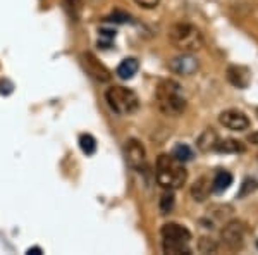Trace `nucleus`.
Instances as JSON below:
<instances>
[{
    "label": "nucleus",
    "mask_w": 258,
    "mask_h": 255,
    "mask_svg": "<svg viewBox=\"0 0 258 255\" xmlns=\"http://www.w3.org/2000/svg\"><path fill=\"white\" fill-rule=\"evenodd\" d=\"M155 178L157 183L164 190H177L186 183L188 179V171L184 167V162L177 161L170 154H162L157 159L155 166Z\"/></svg>",
    "instance_id": "nucleus-1"
},
{
    "label": "nucleus",
    "mask_w": 258,
    "mask_h": 255,
    "mask_svg": "<svg viewBox=\"0 0 258 255\" xmlns=\"http://www.w3.org/2000/svg\"><path fill=\"white\" fill-rule=\"evenodd\" d=\"M155 100L159 111L169 118H177L186 111V98L182 95V88L174 79H164L159 83Z\"/></svg>",
    "instance_id": "nucleus-2"
},
{
    "label": "nucleus",
    "mask_w": 258,
    "mask_h": 255,
    "mask_svg": "<svg viewBox=\"0 0 258 255\" xmlns=\"http://www.w3.org/2000/svg\"><path fill=\"white\" fill-rule=\"evenodd\" d=\"M162 250L169 255H189L191 253V231L186 226L167 223L160 229Z\"/></svg>",
    "instance_id": "nucleus-3"
},
{
    "label": "nucleus",
    "mask_w": 258,
    "mask_h": 255,
    "mask_svg": "<svg viewBox=\"0 0 258 255\" xmlns=\"http://www.w3.org/2000/svg\"><path fill=\"white\" fill-rule=\"evenodd\" d=\"M169 41L181 52H198L203 47V35L189 23H176L169 28Z\"/></svg>",
    "instance_id": "nucleus-4"
},
{
    "label": "nucleus",
    "mask_w": 258,
    "mask_h": 255,
    "mask_svg": "<svg viewBox=\"0 0 258 255\" xmlns=\"http://www.w3.org/2000/svg\"><path fill=\"white\" fill-rule=\"evenodd\" d=\"M105 100L112 111L119 116H129L138 111L140 107L138 95L126 86H110L105 91Z\"/></svg>",
    "instance_id": "nucleus-5"
},
{
    "label": "nucleus",
    "mask_w": 258,
    "mask_h": 255,
    "mask_svg": "<svg viewBox=\"0 0 258 255\" xmlns=\"http://www.w3.org/2000/svg\"><path fill=\"white\" fill-rule=\"evenodd\" d=\"M244 236H246V226L241 221H231L224 226L220 238L222 243L227 246L229 250H239L244 245Z\"/></svg>",
    "instance_id": "nucleus-6"
},
{
    "label": "nucleus",
    "mask_w": 258,
    "mask_h": 255,
    "mask_svg": "<svg viewBox=\"0 0 258 255\" xmlns=\"http://www.w3.org/2000/svg\"><path fill=\"white\" fill-rule=\"evenodd\" d=\"M167 68L174 74H179V76H191V74H195L198 71L200 62L193 54L182 52L167 62Z\"/></svg>",
    "instance_id": "nucleus-7"
},
{
    "label": "nucleus",
    "mask_w": 258,
    "mask_h": 255,
    "mask_svg": "<svg viewBox=\"0 0 258 255\" xmlns=\"http://www.w3.org/2000/svg\"><path fill=\"white\" fill-rule=\"evenodd\" d=\"M219 123L222 124L224 128L231 129V131H246L249 128V124H251L248 116L244 114L243 111H238V109L224 111L222 114L219 116Z\"/></svg>",
    "instance_id": "nucleus-8"
},
{
    "label": "nucleus",
    "mask_w": 258,
    "mask_h": 255,
    "mask_svg": "<svg viewBox=\"0 0 258 255\" xmlns=\"http://www.w3.org/2000/svg\"><path fill=\"white\" fill-rule=\"evenodd\" d=\"M124 156H126V162L133 169H141L147 162V150H145L143 143L136 138H129L124 145Z\"/></svg>",
    "instance_id": "nucleus-9"
},
{
    "label": "nucleus",
    "mask_w": 258,
    "mask_h": 255,
    "mask_svg": "<svg viewBox=\"0 0 258 255\" xmlns=\"http://www.w3.org/2000/svg\"><path fill=\"white\" fill-rule=\"evenodd\" d=\"M83 64H85L86 73H88L91 78L97 79V81H100V83L110 81V78H112L110 71L107 69L105 66L93 56V54H90V52L83 54Z\"/></svg>",
    "instance_id": "nucleus-10"
},
{
    "label": "nucleus",
    "mask_w": 258,
    "mask_h": 255,
    "mask_svg": "<svg viewBox=\"0 0 258 255\" xmlns=\"http://www.w3.org/2000/svg\"><path fill=\"white\" fill-rule=\"evenodd\" d=\"M227 79L231 85L238 86V88H246L251 81V73L243 66H231L227 69Z\"/></svg>",
    "instance_id": "nucleus-11"
},
{
    "label": "nucleus",
    "mask_w": 258,
    "mask_h": 255,
    "mask_svg": "<svg viewBox=\"0 0 258 255\" xmlns=\"http://www.w3.org/2000/svg\"><path fill=\"white\" fill-rule=\"evenodd\" d=\"M212 193V179L207 176H202L200 179L195 181V185L191 186V196H193L197 202H205Z\"/></svg>",
    "instance_id": "nucleus-12"
},
{
    "label": "nucleus",
    "mask_w": 258,
    "mask_h": 255,
    "mask_svg": "<svg viewBox=\"0 0 258 255\" xmlns=\"http://www.w3.org/2000/svg\"><path fill=\"white\" fill-rule=\"evenodd\" d=\"M217 141H219L217 131H215L214 128H209V129H205V131H203L202 135L198 136L197 147H198L200 152H203V154L214 152V148H215V145H217Z\"/></svg>",
    "instance_id": "nucleus-13"
},
{
    "label": "nucleus",
    "mask_w": 258,
    "mask_h": 255,
    "mask_svg": "<svg viewBox=\"0 0 258 255\" xmlns=\"http://www.w3.org/2000/svg\"><path fill=\"white\" fill-rule=\"evenodd\" d=\"M232 185V174L226 169H217V173L212 178V191L214 193H222Z\"/></svg>",
    "instance_id": "nucleus-14"
},
{
    "label": "nucleus",
    "mask_w": 258,
    "mask_h": 255,
    "mask_svg": "<svg viewBox=\"0 0 258 255\" xmlns=\"http://www.w3.org/2000/svg\"><path fill=\"white\" fill-rule=\"evenodd\" d=\"M138 69H140L138 59H135V57H126V59L117 66L115 74H117L120 79H131L136 73H138Z\"/></svg>",
    "instance_id": "nucleus-15"
},
{
    "label": "nucleus",
    "mask_w": 258,
    "mask_h": 255,
    "mask_svg": "<svg viewBox=\"0 0 258 255\" xmlns=\"http://www.w3.org/2000/svg\"><path fill=\"white\" fill-rule=\"evenodd\" d=\"M214 150L219 154H241V152H244V145H243V141L234 140V138H224V140L219 138Z\"/></svg>",
    "instance_id": "nucleus-16"
},
{
    "label": "nucleus",
    "mask_w": 258,
    "mask_h": 255,
    "mask_svg": "<svg viewBox=\"0 0 258 255\" xmlns=\"http://www.w3.org/2000/svg\"><path fill=\"white\" fill-rule=\"evenodd\" d=\"M172 157H176L177 161H181V162H188L193 159L195 156V152H193V148L189 147V145H186V143H177L176 147L172 148V154H170Z\"/></svg>",
    "instance_id": "nucleus-17"
},
{
    "label": "nucleus",
    "mask_w": 258,
    "mask_h": 255,
    "mask_svg": "<svg viewBox=\"0 0 258 255\" xmlns=\"http://www.w3.org/2000/svg\"><path fill=\"white\" fill-rule=\"evenodd\" d=\"M80 148L86 156H93L97 152V140H95V136H91L90 133H83L80 136Z\"/></svg>",
    "instance_id": "nucleus-18"
},
{
    "label": "nucleus",
    "mask_w": 258,
    "mask_h": 255,
    "mask_svg": "<svg viewBox=\"0 0 258 255\" xmlns=\"http://www.w3.org/2000/svg\"><path fill=\"white\" fill-rule=\"evenodd\" d=\"M64 7L73 19H78L83 11V0H64Z\"/></svg>",
    "instance_id": "nucleus-19"
},
{
    "label": "nucleus",
    "mask_w": 258,
    "mask_h": 255,
    "mask_svg": "<svg viewBox=\"0 0 258 255\" xmlns=\"http://www.w3.org/2000/svg\"><path fill=\"white\" fill-rule=\"evenodd\" d=\"M174 203H176V198H174L172 190H167L160 198V212L162 214H169L174 209Z\"/></svg>",
    "instance_id": "nucleus-20"
},
{
    "label": "nucleus",
    "mask_w": 258,
    "mask_h": 255,
    "mask_svg": "<svg viewBox=\"0 0 258 255\" xmlns=\"http://www.w3.org/2000/svg\"><path fill=\"white\" fill-rule=\"evenodd\" d=\"M198 250L202 253H215L219 250V245L215 243V240H212V238H200L198 241Z\"/></svg>",
    "instance_id": "nucleus-21"
},
{
    "label": "nucleus",
    "mask_w": 258,
    "mask_h": 255,
    "mask_svg": "<svg viewBox=\"0 0 258 255\" xmlns=\"http://www.w3.org/2000/svg\"><path fill=\"white\" fill-rule=\"evenodd\" d=\"M256 190H258V181H256V179L248 178V179H244L243 185H241V190H239L238 196H239V198H244V196L251 195L253 191H256Z\"/></svg>",
    "instance_id": "nucleus-22"
},
{
    "label": "nucleus",
    "mask_w": 258,
    "mask_h": 255,
    "mask_svg": "<svg viewBox=\"0 0 258 255\" xmlns=\"http://www.w3.org/2000/svg\"><path fill=\"white\" fill-rule=\"evenodd\" d=\"M109 21H114V23H129V21H131V16L126 14V12L115 11L109 18Z\"/></svg>",
    "instance_id": "nucleus-23"
},
{
    "label": "nucleus",
    "mask_w": 258,
    "mask_h": 255,
    "mask_svg": "<svg viewBox=\"0 0 258 255\" xmlns=\"http://www.w3.org/2000/svg\"><path fill=\"white\" fill-rule=\"evenodd\" d=\"M135 2L138 4L140 7H143V9H155L160 4V0H135Z\"/></svg>",
    "instance_id": "nucleus-24"
},
{
    "label": "nucleus",
    "mask_w": 258,
    "mask_h": 255,
    "mask_svg": "<svg viewBox=\"0 0 258 255\" xmlns=\"http://www.w3.org/2000/svg\"><path fill=\"white\" fill-rule=\"evenodd\" d=\"M26 253H33V255H40V253H43V250L40 248V246H33V248H28L26 250Z\"/></svg>",
    "instance_id": "nucleus-25"
},
{
    "label": "nucleus",
    "mask_w": 258,
    "mask_h": 255,
    "mask_svg": "<svg viewBox=\"0 0 258 255\" xmlns=\"http://www.w3.org/2000/svg\"><path fill=\"white\" fill-rule=\"evenodd\" d=\"M249 141H251V143H255V145H258V131H255V133H251V135H249V138H248Z\"/></svg>",
    "instance_id": "nucleus-26"
},
{
    "label": "nucleus",
    "mask_w": 258,
    "mask_h": 255,
    "mask_svg": "<svg viewBox=\"0 0 258 255\" xmlns=\"http://www.w3.org/2000/svg\"><path fill=\"white\" fill-rule=\"evenodd\" d=\"M256 116H258V109H256Z\"/></svg>",
    "instance_id": "nucleus-27"
}]
</instances>
